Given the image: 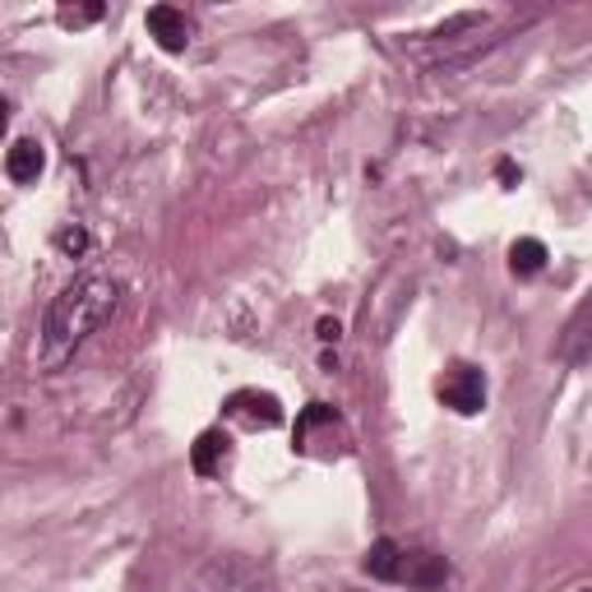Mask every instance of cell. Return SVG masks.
I'll list each match as a JSON object with an SVG mask.
<instances>
[{
    "mask_svg": "<svg viewBox=\"0 0 592 592\" xmlns=\"http://www.w3.org/2000/svg\"><path fill=\"white\" fill-rule=\"evenodd\" d=\"M407 588L417 592H440L445 579H449V565L445 556H430V550H417V556H403V575H399Z\"/></svg>",
    "mask_w": 592,
    "mask_h": 592,
    "instance_id": "5",
    "label": "cell"
},
{
    "mask_svg": "<svg viewBox=\"0 0 592 592\" xmlns=\"http://www.w3.org/2000/svg\"><path fill=\"white\" fill-rule=\"evenodd\" d=\"M440 399L453 412H463V417H477V412L486 407V375L467 362H453L440 380Z\"/></svg>",
    "mask_w": 592,
    "mask_h": 592,
    "instance_id": "2",
    "label": "cell"
},
{
    "mask_svg": "<svg viewBox=\"0 0 592 592\" xmlns=\"http://www.w3.org/2000/svg\"><path fill=\"white\" fill-rule=\"evenodd\" d=\"M93 19H103V5H84V10H61V24L66 28H84Z\"/></svg>",
    "mask_w": 592,
    "mask_h": 592,
    "instance_id": "12",
    "label": "cell"
},
{
    "mask_svg": "<svg viewBox=\"0 0 592 592\" xmlns=\"http://www.w3.org/2000/svg\"><path fill=\"white\" fill-rule=\"evenodd\" d=\"M56 250H61V254H70V260H74V254H84L88 250V232L84 227H61V232H56Z\"/></svg>",
    "mask_w": 592,
    "mask_h": 592,
    "instance_id": "11",
    "label": "cell"
},
{
    "mask_svg": "<svg viewBox=\"0 0 592 592\" xmlns=\"http://www.w3.org/2000/svg\"><path fill=\"white\" fill-rule=\"evenodd\" d=\"M339 333H343L339 320H320V343H339Z\"/></svg>",
    "mask_w": 592,
    "mask_h": 592,
    "instance_id": "13",
    "label": "cell"
},
{
    "mask_svg": "<svg viewBox=\"0 0 592 592\" xmlns=\"http://www.w3.org/2000/svg\"><path fill=\"white\" fill-rule=\"evenodd\" d=\"M509 269H514V279H537L546 269V246L537 236H523V241L509 246Z\"/></svg>",
    "mask_w": 592,
    "mask_h": 592,
    "instance_id": "10",
    "label": "cell"
},
{
    "mask_svg": "<svg viewBox=\"0 0 592 592\" xmlns=\"http://www.w3.org/2000/svg\"><path fill=\"white\" fill-rule=\"evenodd\" d=\"M149 33L157 37V47H163V51H186V43H190L186 14L171 10V5H153L149 10Z\"/></svg>",
    "mask_w": 592,
    "mask_h": 592,
    "instance_id": "7",
    "label": "cell"
},
{
    "mask_svg": "<svg viewBox=\"0 0 592 592\" xmlns=\"http://www.w3.org/2000/svg\"><path fill=\"white\" fill-rule=\"evenodd\" d=\"M556 357L565 366H588L592 362V292L575 306V315H569V324L556 343Z\"/></svg>",
    "mask_w": 592,
    "mask_h": 592,
    "instance_id": "4",
    "label": "cell"
},
{
    "mask_svg": "<svg viewBox=\"0 0 592 592\" xmlns=\"http://www.w3.org/2000/svg\"><path fill=\"white\" fill-rule=\"evenodd\" d=\"M362 569H366L370 579H380V583H399V575H403V546L389 542V537H380V542L366 550Z\"/></svg>",
    "mask_w": 592,
    "mask_h": 592,
    "instance_id": "9",
    "label": "cell"
},
{
    "mask_svg": "<svg viewBox=\"0 0 592 592\" xmlns=\"http://www.w3.org/2000/svg\"><path fill=\"white\" fill-rule=\"evenodd\" d=\"M227 453H232V440L223 436V430H204V436L190 445V467H194V477H218L223 463H227Z\"/></svg>",
    "mask_w": 592,
    "mask_h": 592,
    "instance_id": "8",
    "label": "cell"
},
{
    "mask_svg": "<svg viewBox=\"0 0 592 592\" xmlns=\"http://www.w3.org/2000/svg\"><path fill=\"white\" fill-rule=\"evenodd\" d=\"M583 592H592V588H583Z\"/></svg>",
    "mask_w": 592,
    "mask_h": 592,
    "instance_id": "15",
    "label": "cell"
},
{
    "mask_svg": "<svg viewBox=\"0 0 592 592\" xmlns=\"http://www.w3.org/2000/svg\"><path fill=\"white\" fill-rule=\"evenodd\" d=\"M500 181L514 186V181H519V167H514V163H500Z\"/></svg>",
    "mask_w": 592,
    "mask_h": 592,
    "instance_id": "14",
    "label": "cell"
},
{
    "mask_svg": "<svg viewBox=\"0 0 592 592\" xmlns=\"http://www.w3.org/2000/svg\"><path fill=\"white\" fill-rule=\"evenodd\" d=\"M116 310V283L111 279H74L61 287V296L47 306V324H43V362L61 366L70 352L97 333Z\"/></svg>",
    "mask_w": 592,
    "mask_h": 592,
    "instance_id": "1",
    "label": "cell"
},
{
    "mask_svg": "<svg viewBox=\"0 0 592 592\" xmlns=\"http://www.w3.org/2000/svg\"><path fill=\"white\" fill-rule=\"evenodd\" d=\"M223 412H227V417H236V422H246V426H264V430L287 422L283 403L273 399V393H260V389H236L232 399L223 403Z\"/></svg>",
    "mask_w": 592,
    "mask_h": 592,
    "instance_id": "3",
    "label": "cell"
},
{
    "mask_svg": "<svg viewBox=\"0 0 592 592\" xmlns=\"http://www.w3.org/2000/svg\"><path fill=\"white\" fill-rule=\"evenodd\" d=\"M43 167H47V153H43V144H37V140H14L10 144L5 176H10L14 186H33L37 176H43Z\"/></svg>",
    "mask_w": 592,
    "mask_h": 592,
    "instance_id": "6",
    "label": "cell"
}]
</instances>
